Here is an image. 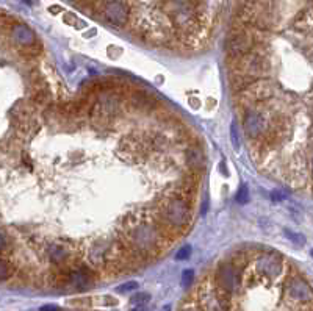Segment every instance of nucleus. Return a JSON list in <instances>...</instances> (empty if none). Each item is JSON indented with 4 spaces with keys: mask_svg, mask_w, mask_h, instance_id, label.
<instances>
[{
    "mask_svg": "<svg viewBox=\"0 0 313 311\" xmlns=\"http://www.w3.org/2000/svg\"><path fill=\"white\" fill-rule=\"evenodd\" d=\"M269 63L265 60L260 53H246L235 60V66L232 68L230 75H243L252 81H257L265 77V74L269 71Z\"/></svg>",
    "mask_w": 313,
    "mask_h": 311,
    "instance_id": "obj_1",
    "label": "nucleus"
},
{
    "mask_svg": "<svg viewBox=\"0 0 313 311\" xmlns=\"http://www.w3.org/2000/svg\"><path fill=\"white\" fill-rule=\"evenodd\" d=\"M274 94V86L269 80L260 78L257 81H254L251 84H248L246 88L240 89L235 92V100L240 107H243L244 110L257 107L259 103L268 100Z\"/></svg>",
    "mask_w": 313,
    "mask_h": 311,
    "instance_id": "obj_2",
    "label": "nucleus"
},
{
    "mask_svg": "<svg viewBox=\"0 0 313 311\" xmlns=\"http://www.w3.org/2000/svg\"><path fill=\"white\" fill-rule=\"evenodd\" d=\"M161 214H163L165 221L177 229L186 227V224L191 219V208L186 203L185 199H180V197H174V199H169L165 202L163 208H161Z\"/></svg>",
    "mask_w": 313,
    "mask_h": 311,
    "instance_id": "obj_3",
    "label": "nucleus"
},
{
    "mask_svg": "<svg viewBox=\"0 0 313 311\" xmlns=\"http://www.w3.org/2000/svg\"><path fill=\"white\" fill-rule=\"evenodd\" d=\"M243 127L244 133L248 135V138L255 139L265 135L269 128V115L268 113L260 111L257 107H252L246 110V115L243 119Z\"/></svg>",
    "mask_w": 313,
    "mask_h": 311,
    "instance_id": "obj_4",
    "label": "nucleus"
},
{
    "mask_svg": "<svg viewBox=\"0 0 313 311\" xmlns=\"http://www.w3.org/2000/svg\"><path fill=\"white\" fill-rule=\"evenodd\" d=\"M161 238L160 232L152 225H139L132 232V242L139 252H150L158 247Z\"/></svg>",
    "mask_w": 313,
    "mask_h": 311,
    "instance_id": "obj_5",
    "label": "nucleus"
},
{
    "mask_svg": "<svg viewBox=\"0 0 313 311\" xmlns=\"http://www.w3.org/2000/svg\"><path fill=\"white\" fill-rule=\"evenodd\" d=\"M254 47V38L248 33L244 32H236L233 33L229 41H227L225 44V49H227V53H229V56H232V58H240V56L249 53L252 50Z\"/></svg>",
    "mask_w": 313,
    "mask_h": 311,
    "instance_id": "obj_6",
    "label": "nucleus"
},
{
    "mask_svg": "<svg viewBox=\"0 0 313 311\" xmlns=\"http://www.w3.org/2000/svg\"><path fill=\"white\" fill-rule=\"evenodd\" d=\"M103 16L111 25L124 27L129 19V6L124 0H108L103 5Z\"/></svg>",
    "mask_w": 313,
    "mask_h": 311,
    "instance_id": "obj_7",
    "label": "nucleus"
},
{
    "mask_svg": "<svg viewBox=\"0 0 313 311\" xmlns=\"http://www.w3.org/2000/svg\"><path fill=\"white\" fill-rule=\"evenodd\" d=\"M218 281L227 293H233L238 288V274L232 263H224L218 268Z\"/></svg>",
    "mask_w": 313,
    "mask_h": 311,
    "instance_id": "obj_8",
    "label": "nucleus"
},
{
    "mask_svg": "<svg viewBox=\"0 0 313 311\" xmlns=\"http://www.w3.org/2000/svg\"><path fill=\"white\" fill-rule=\"evenodd\" d=\"M257 269L267 277H277L282 271V260L276 253H267L257 260Z\"/></svg>",
    "mask_w": 313,
    "mask_h": 311,
    "instance_id": "obj_9",
    "label": "nucleus"
},
{
    "mask_svg": "<svg viewBox=\"0 0 313 311\" xmlns=\"http://www.w3.org/2000/svg\"><path fill=\"white\" fill-rule=\"evenodd\" d=\"M288 294L293 299L306 302V300L312 299V288L304 278L295 277V278H291L290 283H288Z\"/></svg>",
    "mask_w": 313,
    "mask_h": 311,
    "instance_id": "obj_10",
    "label": "nucleus"
},
{
    "mask_svg": "<svg viewBox=\"0 0 313 311\" xmlns=\"http://www.w3.org/2000/svg\"><path fill=\"white\" fill-rule=\"evenodd\" d=\"M13 39L24 47H32L33 44H36V36H35L33 30L24 24H19V25L13 27Z\"/></svg>",
    "mask_w": 313,
    "mask_h": 311,
    "instance_id": "obj_11",
    "label": "nucleus"
},
{
    "mask_svg": "<svg viewBox=\"0 0 313 311\" xmlns=\"http://www.w3.org/2000/svg\"><path fill=\"white\" fill-rule=\"evenodd\" d=\"M185 161L191 169H201L205 164L204 149L199 146H191L185 152Z\"/></svg>",
    "mask_w": 313,
    "mask_h": 311,
    "instance_id": "obj_12",
    "label": "nucleus"
},
{
    "mask_svg": "<svg viewBox=\"0 0 313 311\" xmlns=\"http://www.w3.org/2000/svg\"><path fill=\"white\" fill-rule=\"evenodd\" d=\"M69 281H71V285L74 288H77V289H88L91 286V275H89V272L87 269H79V271H74L69 274Z\"/></svg>",
    "mask_w": 313,
    "mask_h": 311,
    "instance_id": "obj_13",
    "label": "nucleus"
},
{
    "mask_svg": "<svg viewBox=\"0 0 313 311\" xmlns=\"http://www.w3.org/2000/svg\"><path fill=\"white\" fill-rule=\"evenodd\" d=\"M130 102H132V105L136 107L138 110H150V108H154V100L150 99L147 94L144 92H141V91H136L132 94V97H130Z\"/></svg>",
    "mask_w": 313,
    "mask_h": 311,
    "instance_id": "obj_14",
    "label": "nucleus"
},
{
    "mask_svg": "<svg viewBox=\"0 0 313 311\" xmlns=\"http://www.w3.org/2000/svg\"><path fill=\"white\" fill-rule=\"evenodd\" d=\"M69 252L66 250V247H63L61 244H50L49 249H47V257H49V260L52 263H56V265H60V263H63L66 258H68Z\"/></svg>",
    "mask_w": 313,
    "mask_h": 311,
    "instance_id": "obj_15",
    "label": "nucleus"
},
{
    "mask_svg": "<svg viewBox=\"0 0 313 311\" xmlns=\"http://www.w3.org/2000/svg\"><path fill=\"white\" fill-rule=\"evenodd\" d=\"M150 302V294L149 293H138L135 296H132L130 305L134 308H144Z\"/></svg>",
    "mask_w": 313,
    "mask_h": 311,
    "instance_id": "obj_16",
    "label": "nucleus"
},
{
    "mask_svg": "<svg viewBox=\"0 0 313 311\" xmlns=\"http://www.w3.org/2000/svg\"><path fill=\"white\" fill-rule=\"evenodd\" d=\"M63 21L68 24V25H71V27H75V28H83V27H87V24H85L82 19H79L75 14H72V13H66L64 14V17H63Z\"/></svg>",
    "mask_w": 313,
    "mask_h": 311,
    "instance_id": "obj_17",
    "label": "nucleus"
},
{
    "mask_svg": "<svg viewBox=\"0 0 313 311\" xmlns=\"http://www.w3.org/2000/svg\"><path fill=\"white\" fill-rule=\"evenodd\" d=\"M230 141L235 150H240L241 143H240V133H238V127H236V122H232L230 124Z\"/></svg>",
    "mask_w": 313,
    "mask_h": 311,
    "instance_id": "obj_18",
    "label": "nucleus"
},
{
    "mask_svg": "<svg viewBox=\"0 0 313 311\" xmlns=\"http://www.w3.org/2000/svg\"><path fill=\"white\" fill-rule=\"evenodd\" d=\"M138 288H139V285L136 283V281H127V283H122L116 288V293L127 294V293H132V291H135Z\"/></svg>",
    "mask_w": 313,
    "mask_h": 311,
    "instance_id": "obj_19",
    "label": "nucleus"
},
{
    "mask_svg": "<svg viewBox=\"0 0 313 311\" xmlns=\"http://www.w3.org/2000/svg\"><path fill=\"white\" fill-rule=\"evenodd\" d=\"M235 199H236V202L241 203V205L248 203L249 202V190H248V186H241L238 190V193H236Z\"/></svg>",
    "mask_w": 313,
    "mask_h": 311,
    "instance_id": "obj_20",
    "label": "nucleus"
},
{
    "mask_svg": "<svg viewBox=\"0 0 313 311\" xmlns=\"http://www.w3.org/2000/svg\"><path fill=\"white\" fill-rule=\"evenodd\" d=\"M193 278H194V271H191V269L183 271L182 272V286L185 289H188L189 286H191V283H193Z\"/></svg>",
    "mask_w": 313,
    "mask_h": 311,
    "instance_id": "obj_21",
    "label": "nucleus"
},
{
    "mask_svg": "<svg viewBox=\"0 0 313 311\" xmlns=\"http://www.w3.org/2000/svg\"><path fill=\"white\" fill-rule=\"evenodd\" d=\"M189 257H191V246H183L180 247L176 253V260L177 261H185L188 260Z\"/></svg>",
    "mask_w": 313,
    "mask_h": 311,
    "instance_id": "obj_22",
    "label": "nucleus"
},
{
    "mask_svg": "<svg viewBox=\"0 0 313 311\" xmlns=\"http://www.w3.org/2000/svg\"><path fill=\"white\" fill-rule=\"evenodd\" d=\"M285 234L291 239V242H295L298 244V246H304V242H306V238H304V234H299V233H295V232H290V230H285Z\"/></svg>",
    "mask_w": 313,
    "mask_h": 311,
    "instance_id": "obj_23",
    "label": "nucleus"
},
{
    "mask_svg": "<svg viewBox=\"0 0 313 311\" xmlns=\"http://www.w3.org/2000/svg\"><path fill=\"white\" fill-rule=\"evenodd\" d=\"M9 277V266L6 265V261L0 258V280H6Z\"/></svg>",
    "mask_w": 313,
    "mask_h": 311,
    "instance_id": "obj_24",
    "label": "nucleus"
},
{
    "mask_svg": "<svg viewBox=\"0 0 313 311\" xmlns=\"http://www.w3.org/2000/svg\"><path fill=\"white\" fill-rule=\"evenodd\" d=\"M271 199H272V202H282V200L287 199V194L282 193L280 190H274L271 193Z\"/></svg>",
    "mask_w": 313,
    "mask_h": 311,
    "instance_id": "obj_25",
    "label": "nucleus"
},
{
    "mask_svg": "<svg viewBox=\"0 0 313 311\" xmlns=\"http://www.w3.org/2000/svg\"><path fill=\"white\" fill-rule=\"evenodd\" d=\"M40 311H60V308L55 305H44L40 308Z\"/></svg>",
    "mask_w": 313,
    "mask_h": 311,
    "instance_id": "obj_26",
    "label": "nucleus"
},
{
    "mask_svg": "<svg viewBox=\"0 0 313 311\" xmlns=\"http://www.w3.org/2000/svg\"><path fill=\"white\" fill-rule=\"evenodd\" d=\"M5 246H6V236H5V233L0 230V250H2Z\"/></svg>",
    "mask_w": 313,
    "mask_h": 311,
    "instance_id": "obj_27",
    "label": "nucleus"
},
{
    "mask_svg": "<svg viewBox=\"0 0 313 311\" xmlns=\"http://www.w3.org/2000/svg\"><path fill=\"white\" fill-rule=\"evenodd\" d=\"M49 11H50V13H58V11H61V8H60V6H50V8H49Z\"/></svg>",
    "mask_w": 313,
    "mask_h": 311,
    "instance_id": "obj_28",
    "label": "nucleus"
},
{
    "mask_svg": "<svg viewBox=\"0 0 313 311\" xmlns=\"http://www.w3.org/2000/svg\"><path fill=\"white\" fill-rule=\"evenodd\" d=\"M189 102H191V107H193V108H199V103H197L199 100H197V99H191Z\"/></svg>",
    "mask_w": 313,
    "mask_h": 311,
    "instance_id": "obj_29",
    "label": "nucleus"
},
{
    "mask_svg": "<svg viewBox=\"0 0 313 311\" xmlns=\"http://www.w3.org/2000/svg\"><path fill=\"white\" fill-rule=\"evenodd\" d=\"M96 35V30H91V32H88V33H85V38H91V36H94Z\"/></svg>",
    "mask_w": 313,
    "mask_h": 311,
    "instance_id": "obj_30",
    "label": "nucleus"
},
{
    "mask_svg": "<svg viewBox=\"0 0 313 311\" xmlns=\"http://www.w3.org/2000/svg\"><path fill=\"white\" fill-rule=\"evenodd\" d=\"M75 2H77V0H75ZM79 2H89V0H79Z\"/></svg>",
    "mask_w": 313,
    "mask_h": 311,
    "instance_id": "obj_31",
    "label": "nucleus"
},
{
    "mask_svg": "<svg viewBox=\"0 0 313 311\" xmlns=\"http://www.w3.org/2000/svg\"><path fill=\"white\" fill-rule=\"evenodd\" d=\"M22 2H25V3H32L30 0H22Z\"/></svg>",
    "mask_w": 313,
    "mask_h": 311,
    "instance_id": "obj_32",
    "label": "nucleus"
},
{
    "mask_svg": "<svg viewBox=\"0 0 313 311\" xmlns=\"http://www.w3.org/2000/svg\"><path fill=\"white\" fill-rule=\"evenodd\" d=\"M186 311H193V310H186Z\"/></svg>",
    "mask_w": 313,
    "mask_h": 311,
    "instance_id": "obj_33",
    "label": "nucleus"
}]
</instances>
